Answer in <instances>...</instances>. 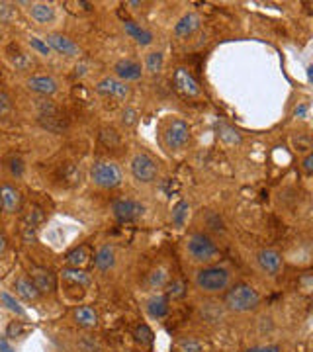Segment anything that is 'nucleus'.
<instances>
[{
	"label": "nucleus",
	"instance_id": "1",
	"mask_svg": "<svg viewBox=\"0 0 313 352\" xmlns=\"http://www.w3.org/2000/svg\"><path fill=\"white\" fill-rule=\"evenodd\" d=\"M258 303H260L258 292L255 288L247 286V284H237L225 296V305L231 311H237V313H245V311H251V309H257Z\"/></svg>",
	"mask_w": 313,
	"mask_h": 352
},
{
	"label": "nucleus",
	"instance_id": "2",
	"mask_svg": "<svg viewBox=\"0 0 313 352\" xmlns=\"http://www.w3.org/2000/svg\"><path fill=\"white\" fill-rule=\"evenodd\" d=\"M186 249H188V254L196 262H212L213 258H217L219 254V249L213 241L212 237H208L206 233H194L188 237V243H186Z\"/></svg>",
	"mask_w": 313,
	"mask_h": 352
},
{
	"label": "nucleus",
	"instance_id": "3",
	"mask_svg": "<svg viewBox=\"0 0 313 352\" xmlns=\"http://www.w3.org/2000/svg\"><path fill=\"white\" fill-rule=\"evenodd\" d=\"M229 280H231V274L227 268H221V266H206L202 268L200 272L196 274V284L200 290L204 292H221L225 288L229 286Z\"/></svg>",
	"mask_w": 313,
	"mask_h": 352
},
{
	"label": "nucleus",
	"instance_id": "4",
	"mask_svg": "<svg viewBox=\"0 0 313 352\" xmlns=\"http://www.w3.org/2000/svg\"><path fill=\"white\" fill-rule=\"evenodd\" d=\"M94 184L100 188H116L122 184V170L116 163H108V161H100L92 166L90 170Z\"/></svg>",
	"mask_w": 313,
	"mask_h": 352
},
{
	"label": "nucleus",
	"instance_id": "5",
	"mask_svg": "<svg viewBox=\"0 0 313 352\" xmlns=\"http://www.w3.org/2000/svg\"><path fill=\"white\" fill-rule=\"evenodd\" d=\"M112 211L116 215V219L122 223H129V221L139 219L145 213V206L137 200L131 198H120L112 204Z\"/></svg>",
	"mask_w": 313,
	"mask_h": 352
},
{
	"label": "nucleus",
	"instance_id": "6",
	"mask_svg": "<svg viewBox=\"0 0 313 352\" xmlns=\"http://www.w3.org/2000/svg\"><path fill=\"white\" fill-rule=\"evenodd\" d=\"M131 174L137 182H143V184H149L153 182L159 174V168H156L155 161L149 157V155H135L133 161H131Z\"/></svg>",
	"mask_w": 313,
	"mask_h": 352
},
{
	"label": "nucleus",
	"instance_id": "7",
	"mask_svg": "<svg viewBox=\"0 0 313 352\" xmlns=\"http://www.w3.org/2000/svg\"><path fill=\"white\" fill-rule=\"evenodd\" d=\"M190 139V129L182 120H174L165 131V145L168 149H182Z\"/></svg>",
	"mask_w": 313,
	"mask_h": 352
},
{
	"label": "nucleus",
	"instance_id": "8",
	"mask_svg": "<svg viewBox=\"0 0 313 352\" xmlns=\"http://www.w3.org/2000/svg\"><path fill=\"white\" fill-rule=\"evenodd\" d=\"M172 82H174L176 90L184 96H198L200 94V84H198L196 78L192 77V73L188 69H182V67L176 69L174 75H172Z\"/></svg>",
	"mask_w": 313,
	"mask_h": 352
},
{
	"label": "nucleus",
	"instance_id": "9",
	"mask_svg": "<svg viewBox=\"0 0 313 352\" xmlns=\"http://www.w3.org/2000/svg\"><path fill=\"white\" fill-rule=\"evenodd\" d=\"M96 92L106 96V98H114V100H125L129 96V86L123 82V80H118V78H104L96 84Z\"/></svg>",
	"mask_w": 313,
	"mask_h": 352
},
{
	"label": "nucleus",
	"instance_id": "10",
	"mask_svg": "<svg viewBox=\"0 0 313 352\" xmlns=\"http://www.w3.org/2000/svg\"><path fill=\"white\" fill-rule=\"evenodd\" d=\"M257 262L262 272H266L270 276H276L280 272V268H282V256L276 251H272V249H262L257 254Z\"/></svg>",
	"mask_w": 313,
	"mask_h": 352
},
{
	"label": "nucleus",
	"instance_id": "11",
	"mask_svg": "<svg viewBox=\"0 0 313 352\" xmlns=\"http://www.w3.org/2000/svg\"><path fill=\"white\" fill-rule=\"evenodd\" d=\"M45 43L49 45L51 49H55L57 53H63V55H78V45L75 41H71L65 35H59V33H51L47 35V41Z\"/></svg>",
	"mask_w": 313,
	"mask_h": 352
},
{
	"label": "nucleus",
	"instance_id": "12",
	"mask_svg": "<svg viewBox=\"0 0 313 352\" xmlns=\"http://www.w3.org/2000/svg\"><path fill=\"white\" fill-rule=\"evenodd\" d=\"M20 204H22V196H20V192L16 188L8 186V184L0 186V206H2L4 211L14 213V211L20 209Z\"/></svg>",
	"mask_w": 313,
	"mask_h": 352
},
{
	"label": "nucleus",
	"instance_id": "13",
	"mask_svg": "<svg viewBox=\"0 0 313 352\" xmlns=\"http://www.w3.org/2000/svg\"><path fill=\"white\" fill-rule=\"evenodd\" d=\"M200 24H202L200 16L194 14V12H188V14H184L178 22H176L174 33H176L178 37H188V35H192V33L200 28Z\"/></svg>",
	"mask_w": 313,
	"mask_h": 352
},
{
	"label": "nucleus",
	"instance_id": "14",
	"mask_svg": "<svg viewBox=\"0 0 313 352\" xmlns=\"http://www.w3.org/2000/svg\"><path fill=\"white\" fill-rule=\"evenodd\" d=\"M32 282L39 290V294L55 290V274L51 270H47V268H34L32 270Z\"/></svg>",
	"mask_w": 313,
	"mask_h": 352
},
{
	"label": "nucleus",
	"instance_id": "15",
	"mask_svg": "<svg viewBox=\"0 0 313 352\" xmlns=\"http://www.w3.org/2000/svg\"><path fill=\"white\" fill-rule=\"evenodd\" d=\"M114 71H116V75L120 78H123V80H137V78H141V65L135 63V61H131V59H122V61H118L116 67H114Z\"/></svg>",
	"mask_w": 313,
	"mask_h": 352
},
{
	"label": "nucleus",
	"instance_id": "16",
	"mask_svg": "<svg viewBox=\"0 0 313 352\" xmlns=\"http://www.w3.org/2000/svg\"><path fill=\"white\" fill-rule=\"evenodd\" d=\"M28 88L37 92V94L49 96V94H55L57 92V82L55 78L45 77V75H37V77H32L28 80Z\"/></svg>",
	"mask_w": 313,
	"mask_h": 352
},
{
	"label": "nucleus",
	"instance_id": "17",
	"mask_svg": "<svg viewBox=\"0 0 313 352\" xmlns=\"http://www.w3.org/2000/svg\"><path fill=\"white\" fill-rule=\"evenodd\" d=\"M123 30H125V33H127L129 37H133L137 43H141V45L153 43V33L149 32V30H145V28H141L139 24L131 22V20L123 22Z\"/></svg>",
	"mask_w": 313,
	"mask_h": 352
},
{
	"label": "nucleus",
	"instance_id": "18",
	"mask_svg": "<svg viewBox=\"0 0 313 352\" xmlns=\"http://www.w3.org/2000/svg\"><path fill=\"white\" fill-rule=\"evenodd\" d=\"M114 249L110 247V245H104L100 251L96 253V256H94V266L100 270V272H108L110 268L114 266Z\"/></svg>",
	"mask_w": 313,
	"mask_h": 352
},
{
	"label": "nucleus",
	"instance_id": "19",
	"mask_svg": "<svg viewBox=\"0 0 313 352\" xmlns=\"http://www.w3.org/2000/svg\"><path fill=\"white\" fill-rule=\"evenodd\" d=\"M75 319H77V323L78 325H82V327H96V323H98V313L90 307V305H80V307H77V311H75Z\"/></svg>",
	"mask_w": 313,
	"mask_h": 352
},
{
	"label": "nucleus",
	"instance_id": "20",
	"mask_svg": "<svg viewBox=\"0 0 313 352\" xmlns=\"http://www.w3.org/2000/svg\"><path fill=\"white\" fill-rule=\"evenodd\" d=\"M147 311H149L151 317L163 319V317L168 313V297H165V296L153 297V299L149 301V305H147Z\"/></svg>",
	"mask_w": 313,
	"mask_h": 352
},
{
	"label": "nucleus",
	"instance_id": "21",
	"mask_svg": "<svg viewBox=\"0 0 313 352\" xmlns=\"http://www.w3.org/2000/svg\"><path fill=\"white\" fill-rule=\"evenodd\" d=\"M90 260V249L88 247H78V249H75V251H71V253L67 254V262L71 264V266H75V268H82V266H86Z\"/></svg>",
	"mask_w": 313,
	"mask_h": 352
},
{
	"label": "nucleus",
	"instance_id": "22",
	"mask_svg": "<svg viewBox=\"0 0 313 352\" xmlns=\"http://www.w3.org/2000/svg\"><path fill=\"white\" fill-rule=\"evenodd\" d=\"M16 292H18L24 299H28V301L37 299V296H39V290H37V288L34 286V282L28 280V278H18V280H16Z\"/></svg>",
	"mask_w": 313,
	"mask_h": 352
},
{
	"label": "nucleus",
	"instance_id": "23",
	"mask_svg": "<svg viewBox=\"0 0 313 352\" xmlns=\"http://www.w3.org/2000/svg\"><path fill=\"white\" fill-rule=\"evenodd\" d=\"M63 280L69 282V284H75L78 288H84L90 284V278L82 270H78V268H65L63 270Z\"/></svg>",
	"mask_w": 313,
	"mask_h": 352
},
{
	"label": "nucleus",
	"instance_id": "24",
	"mask_svg": "<svg viewBox=\"0 0 313 352\" xmlns=\"http://www.w3.org/2000/svg\"><path fill=\"white\" fill-rule=\"evenodd\" d=\"M41 219H43V215H41L39 209H34L32 213H28V217L24 221V237H26V241H30L34 237V231L37 229V225H39Z\"/></svg>",
	"mask_w": 313,
	"mask_h": 352
},
{
	"label": "nucleus",
	"instance_id": "25",
	"mask_svg": "<svg viewBox=\"0 0 313 352\" xmlns=\"http://www.w3.org/2000/svg\"><path fill=\"white\" fill-rule=\"evenodd\" d=\"M53 8L49 4H34L32 6V18L35 22L39 24H45V22H51L53 20Z\"/></svg>",
	"mask_w": 313,
	"mask_h": 352
},
{
	"label": "nucleus",
	"instance_id": "26",
	"mask_svg": "<svg viewBox=\"0 0 313 352\" xmlns=\"http://www.w3.org/2000/svg\"><path fill=\"white\" fill-rule=\"evenodd\" d=\"M135 341L139 342L141 346H151L153 344L155 335H153V331L149 329V325H139L135 329Z\"/></svg>",
	"mask_w": 313,
	"mask_h": 352
},
{
	"label": "nucleus",
	"instance_id": "27",
	"mask_svg": "<svg viewBox=\"0 0 313 352\" xmlns=\"http://www.w3.org/2000/svg\"><path fill=\"white\" fill-rule=\"evenodd\" d=\"M145 67L147 71L151 73V75H156V73H161V69H163V53H159V51H155V53H149L145 59Z\"/></svg>",
	"mask_w": 313,
	"mask_h": 352
},
{
	"label": "nucleus",
	"instance_id": "28",
	"mask_svg": "<svg viewBox=\"0 0 313 352\" xmlns=\"http://www.w3.org/2000/svg\"><path fill=\"white\" fill-rule=\"evenodd\" d=\"M219 137L223 139L227 145H239L241 143V135L235 131L229 125H219Z\"/></svg>",
	"mask_w": 313,
	"mask_h": 352
},
{
	"label": "nucleus",
	"instance_id": "29",
	"mask_svg": "<svg viewBox=\"0 0 313 352\" xmlns=\"http://www.w3.org/2000/svg\"><path fill=\"white\" fill-rule=\"evenodd\" d=\"M186 215H188V204L180 202V204H176V208L172 209V223L176 227H182L184 221H186Z\"/></svg>",
	"mask_w": 313,
	"mask_h": 352
},
{
	"label": "nucleus",
	"instance_id": "30",
	"mask_svg": "<svg viewBox=\"0 0 313 352\" xmlns=\"http://www.w3.org/2000/svg\"><path fill=\"white\" fill-rule=\"evenodd\" d=\"M10 59L12 63L16 65V69H28L30 67V57L26 55V53H22L20 49H14V47H10Z\"/></svg>",
	"mask_w": 313,
	"mask_h": 352
},
{
	"label": "nucleus",
	"instance_id": "31",
	"mask_svg": "<svg viewBox=\"0 0 313 352\" xmlns=\"http://www.w3.org/2000/svg\"><path fill=\"white\" fill-rule=\"evenodd\" d=\"M0 299H2V303L6 305V309H10V311H14V313H18V315H24V307L14 299V297L10 296V294H6V292H2L0 294Z\"/></svg>",
	"mask_w": 313,
	"mask_h": 352
},
{
	"label": "nucleus",
	"instance_id": "32",
	"mask_svg": "<svg viewBox=\"0 0 313 352\" xmlns=\"http://www.w3.org/2000/svg\"><path fill=\"white\" fill-rule=\"evenodd\" d=\"M178 346L182 352H202V342L196 339H184V341H180Z\"/></svg>",
	"mask_w": 313,
	"mask_h": 352
},
{
	"label": "nucleus",
	"instance_id": "33",
	"mask_svg": "<svg viewBox=\"0 0 313 352\" xmlns=\"http://www.w3.org/2000/svg\"><path fill=\"white\" fill-rule=\"evenodd\" d=\"M30 45L34 47L37 53H41V55H49V53H51V47L45 43L43 39H39V37H32V39H30Z\"/></svg>",
	"mask_w": 313,
	"mask_h": 352
},
{
	"label": "nucleus",
	"instance_id": "34",
	"mask_svg": "<svg viewBox=\"0 0 313 352\" xmlns=\"http://www.w3.org/2000/svg\"><path fill=\"white\" fill-rule=\"evenodd\" d=\"M14 18V8L8 2H0V22H10Z\"/></svg>",
	"mask_w": 313,
	"mask_h": 352
},
{
	"label": "nucleus",
	"instance_id": "35",
	"mask_svg": "<svg viewBox=\"0 0 313 352\" xmlns=\"http://www.w3.org/2000/svg\"><path fill=\"white\" fill-rule=\"evenodd\" d=\"M122 121L123 125H133L135 121H137V112L133 108H125L122 114Z\"/></svg>",
	"mask_w": 313,
	"mask_h": 352
},
{
	"label": "nucleus",
	"instance_id": "36",
	"mask_svg": "<svg viewBox=\"0 0 313 352\" xmlns=\"http://www.w3.org/2000/svg\"><path fill=\"white\" fill-rule=\"evenodd\" d=\"M168 296L170 297H182L184 296V284H182V282H172Z\"/></svg>",
	"mask_w": 313,
	"mask_h": 352
},
{
	"label": "nucleus",
	"instance_id": "37",
	"mask_svg": "<svg viewBox=\"0 0 313 352\" xmlns=\"http://www.w3.org/2000/svg\"><path fill=\"white\" fill-rule=\"evenodd\" d=\"M245 352H282L278 344H269V346H255V348H249Z\"/></svg>",
	"mask_w": 313,
	"mask_h": 352
},
{
	"label": "nucleus",
	"instance_id": "38",
	"mask_svg": "<svg viewBox=\"0 0 313 352\" xmlns=\"http://www.w3.org/2000/svg\"><path fill=\"white\" fill-rule=\"evenodd\" d=\"M10 168H12V174L20 176V174L24 172V163L20 161V159H12Z\"/></svg>",
	"mask_w": 313,
	"mask_h": 352
},
{
	"label": "nucleus",
	"instance_id": "39",
	"mask_svg": "<svg viewBox=\"0 0 313 352\" xmlns=\"http://www.w3.org/2000/svg\"><path fill=\"white\" fill-rule=\"evenodd\" d=\"M8 110H10V98L4 92H0V114H4Z\"/></svg>",
	"mask_w": 313,
	"mask_h": 352
},
{
	"label": "nucleus",
	"instance_id": "40",
	"mask_svg": "<svg viewBox=\"0 0 313 352\" xmlns=\"http://www.w3.org/2000/svg\"><path fill=\"white\" fill-rule=\"evenodd\" d=\"M307 110H309V108H307V104H300V106L294 110V116H296V118H300V120H305V118H307Z\"/></svg>",
	"mask_w": 313,
	"mask_h": 352
},
{
	"label": "nucleus",
	"instance_id": "41",
	"mask_svg": "<svg viewBox=\"0 0 313 352\" xmlns=\"http://www.w3.org/2000/svg\"><path fill=\"white\" fill-rule=\"evenodd\" d=\"M22 325H20V323H16V321H14V323H12L10 327H8V337H18V335H20V333H22Z\"/></svg>",
	"mask_w": 313,
	"mask_h": 352
},
{
	"label": "nucleus",
	"instance_id": "42",
	"mask_svg": "<svg viewBox=\"0 0 313 352\" xmlns=\"http://www.w3.org/2000/svg\"><path fill=\"white\" fill-rule=\"evenodd\" d=\"M303 170H305L307 174H311V170H313V155H305V159H303Z\"/></svg>",
	"mask_w": 313,
	"mask_h": 352
},
{
	"label": "nucleus",
	"instance_id": "43",
	"mask_svg": "<svg viewBox=\"0 0 313 352\" xmlns=\"http://www.w3.org/2000/svg\"><path fill=\"white\" fill-rule=\"evenodd\" d=\"M163 280H165V274H163V270H159V272H155L153 278H151V284H153V286H161Z\"/></svg>",
	"mask_w": 313,
	"mask_h": 352
},
{
	"label": "nucleus",
	"instance_id": "44",
	"mask_svg": "<svg viewBox=\"0 0 313 352\" xmlns=\"http://www.w3.org/2000/svg\"><path fill=\"white\" fill-rule=\"evenodd\" d=\"M0 352H14V348H12L10 342L6 339H0Z\"/></svg>",
	"mask_w": 313,
	"mask_h": 352
},
{
	"label": "nucleus",
	"instance_id": "45",
	"mask_svg": "<svg viewBox=\"0 0 313 352\" xmlns=\"http://www.w3.org/2000/svg\"><path fill=\"white\" fill-rule=\"evenodd\" d=\"M4 249H6V239H4V235L0 233V254L4 253Z\"/></svg>",
	"mask_w": 313,
	"mask_h": 352
}]
</instances>
